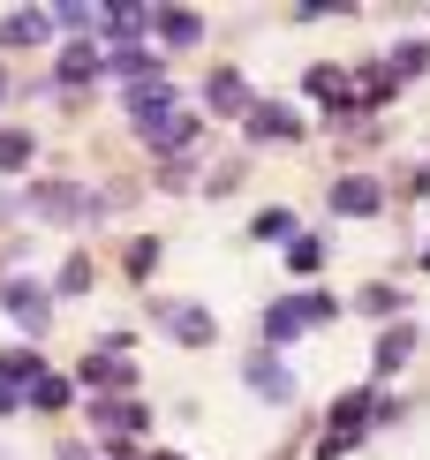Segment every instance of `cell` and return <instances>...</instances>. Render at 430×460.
<instances>
[{
  "mask_svg": "<svg viewBox=\"0 0 430 460\" xmlns=\"http://www.w3.org/2000/svg\"><path fill=\"white\" fill-rule=\"evenodd\" d=\"M242 385H249V393H264L272 408H295V370H287V362L272 355V348L242 362Z\"/></svg>",
  "mask_w": 430,
  "mask_h": 460,
  "instance_id": "obj_1",
  "label": "cell"
},
{
  "mask_svg": "<svg viewBox=\"0 0 430 460\" xmlns=\"http://www.w3.org/2000/svg\"><path fill=\"white\" fill-rule=\"evenodd\" d=\"M151 324H159V332H174L182 348H211V332H219L197 302H159V310H151Z\"/></svg>",
  "mask_w": 430,
  "mask_h": 460,
  "instance_id": "obj_2",
  "label": "cell"
},
{
  "mask_svg": "<svg viewBox=\"0 0 430 460\" xmlns=\"http://www.w3.org/2000/svg\"><path fill=\"white\" fill-rule=\"evenodd\" d=\"M0 310H8V317H23V332H46V324H53L46 287H38V279H8V287H0Z\"/></svg>",
  "mask_w": 430,
  "mask_h": 460,
  "instance_id": "obj_3",
  "label": "cell"
},
{
  "mask_svg": "<svg viewBox=\"0 0 430 460\" xmlns=\"http://www.w3.org/2000/svg\"><path fill=\"white\" fill-rule=\"evenodd\" d=\"M91 423H99V438H106V446H129V438L144 430L151 415L136 408V400H99V408H91Z\"/></svg>",
  "mask_w": 430,
  "mask_h": 460,
  "instance_id": "obj_4",
  "label": "cell"
},
{
  "mask_svg": "<svg viewBox=\"0 0 430 460\" xmlns=\"http://www.w3.org/2000/svg\"><path fill=\"white\" fill-rule=\"evenodd\" d=\"M197 113H189V106H174V113H159V121H144V144L151 151H189V144H197Z\"/></svg>",
  "mask_w": 430,
  "mask_h": 460,
  "instance_id": "obj_5",
  "label": "cell"
},
{
  "mask_svg": "<svg viewBox=\"0 0 430 460\" xmlns=\"http://www.w3.org/2000/svg\"><path fill=\"white\" fill-rule=\"evenodd\" d=\"M249 137L257 144H287V137H302V113L280 106V99H264V106H249Z\"/></svg>",
  "mask_w": 430,
  "mask_h": 460,
  "instance_id": "obj_6",
  "label": "cell"
},
{
  "mask_svg": "<svg viewBox=\"0 0 430 460\" xmlns=\"http://www.w3.org/2000/svg\"><path fill=\"white\" fill-rule=\"evenodd\" d=\"M121 106H129V121L144 128V121H159V113H174V106H182V91H174L166 75H159V84H136V91H121Z\"/></svg>",
  "mask_w": 430,
  "mask_h": 460,
  "instance_id": "obj_7",
  "label": "cell"
},
{
  "mask_svg": "<svg viewBox=\"0 0 430 460\" xmlns=\"http://www.w3.org/2000/svg\"><path fill=\"white\" fill-rule=\"evenodd\" d=\"M106 75H121L129 91L136 84H159V53H151V46H113L106 53Z\"/></svg>",
  "mask_w": 430,
  "mask_h": 460,
  "instance_id": "obj_8",
  "label": "cell"
},
{
  "mask_svg": "<svg viewBox=\"0 0 430 460\" xmlns=\"http://www.w3.org/2000/svg\"><path fill=\"white\" fill-rule=\"evenodd\" d=\"M332 212L370 219V212H378V181H370V174H340V181H332Z\"/></svg>",
  "mask_w": 430,
  "mask_h": 460,
  "instance_id": "obj_9",
  "label": "cell"
},
{
  "mask_svg": "<svg viewBox=\"0 0 430 460\" xmlns=\"http://www.w3.org/2000/svg\"><path fill=\"white\" fill-rule=\"evenodd\" d=\"M204 106L234 121V113H249V84H242L234 68H211V84H204Z\"/></svg>",
  "mask_w": 430,
  "mask_h": 460,
  "instance_id": "obj_10",
  "label": "cell"
},
{
  "mask_svg": "<svg viewBox=\"0 0 430 460\" xmlns=\"http://www.w3.org/2000/svg\"><path fill=\"white\" fill-rule=\"evenodd\" d=\"M309 332V302L295 295V302H280V310H264V340L272 348H287V340H302Z\"/></svg>",
  "mask_w": 430,
  "mask_h": 460,
  "instance_id": "obj_11",
  "label": "cell"
},
{
  "mask_svg": "<svg viewBox=\"0 0 430 460\" xmlns=\"http://www.w3.org/2000/svg\"><path fill=\"white\" fill-rule=\"evenodd\" d=\"M99 68H106V53L84 46V38H76V46H61V61H53V75H61V84H91Z\"/></svg>",
  "mask_w": 430,
  "mask_h": 460,
  "instance_id": "obj_12",
  "label": "cell"
},
{
  "mask_svg": "<svg viewBox=\"0 0 430 460\" xmlns=\"http://www.w3.org/2000/svg\"><path fill=\"white\" fill-rule=\"evenodd\" d=\"M76 377H84V385H121V393H129V385H136V362H113V355L99 348V355H84V370H76Z\"/></svg>",
  "mask_w": 430,
  "mask_h": 460,
  "instance_id": "obj_13",
  "label": "cell"
},
{
  "mask_svg": "<svg viewBox=\"0 0 430 460\" xmlns=\"http://www.w3.org/2000/svg\"><path fill=\"white\" fill-rule=\"evenodd\" d=\"M408 355H416V324H385V340H378V377H393Z\"/></svg>",
  "mask_w": 430,
  "mask_h": 460,
  "instance_id": "obj_14",
  "label": "cell"
},
{
  "mask_svg": "<svg viewBox=\"0 0 430 460\" xmlns=\"http://www.w3.org/2000/svg\"><path fill=\"white\" fill-rule=\"evenodd\" d=\"M151 23H159L166 46H197V38H204V15H189V8H159Z\"/></svg>",
  "mask_w": 430,
  "mask_h": 460,
  "instance_id": "obj_15",
  "label": "cell"
},
{
  "mask_svg": "<svg viewBox=\"0 0 430 460\" xmlns=\"http://www.w3.org/2000/svg\"><path fill=\"white\" fill-rule=\"evenodd\" d=\"M53 31V15H38V8H23V15H8L0 23V46H38V38Z\"/></svg>",
  "mask_w": 430,
  "mask_h": 460,
  "instance_id": "obj_16",
  "label": "cell"
},
{
  "mask_svg": "<svg viewBox=\"0 0 430 460\" xmlns=\"http://www.w3.org/2000/svg\"><path fill=\"white\" fill-rule=\"evenodd\" d=\"M0 385H38V355L31 348H0Z\"/></svg>",
  "mask_w": 430,
  "mask_h": 460,
  "instance_id": "obj_17",
  "label": "cell"
},
{
  "mask_svg": "<svg viewBox=\"0 0 430 460\" xmlns=\"http://www.w3.org/2000/svg\"><path fill=\"white\" fill-rule=\"evenodd\" d=\"M31 166V128H0V174Z\"/></svg>",
  "mask_w": 430,
  "mask_h": 460,
  "instance_id": "obj_18",
  "label": "cell"
},
{
  "mask_svg": "<svg viewBox=\"0 0 430 460\" xmlns=\"http://www.w3.org/2000/svg\"><path fill=\"white\" fill-rule=\"evenodd\" d=\"M318 264H325V242H318V234H295V242H287V272H318Z\"/></svg>",
  "mask_w": 430,
  "mask_h": 460,
  "instance_id": "obj_19",
  "label": "cell"
},
{
  "mask_svg": "<svg viewBox=\"0 0 430 460\" xmlns=\"http://www.w3.org/2000/svg\"><path fill=\"white\" fill-rule=\"evenodd\" d=\"M68 393H76L68 377H38V385H31V408H46V415H61V408H68Z\"/></svg>",
  "mask_w": 430,
  "mask_h": 460,
  "instance_id": "obj_20",
  "label": "cell"
},
{
  "mask_svg": "<svg viewBox=\"0 0 430 460\" xmlns=\"http://www.w3.org/2000/svg\"><path fill=\"white\" fill-rule=\"evenodd\" d=\"M302 91H309V99H340V91H347V68H309Z\"/></svg>",
  "mask_w": 430,
  "mask_h": 460,
  "instance_id": "obj_21",
  "label": "cell"
},
{
  "mask_svg": "<svg viewBox=\"0 0 430 460\" xmlns=\"http://www.w3.org/2000/svg\"><path fill=\"white\" fill-rule=\"evenodd\" d=\"M355 310H363V317H393V310H400V295H393V287H363Z\"/></svg>",
  "mask_w": 430,
  "mask_h": 460,
  "instance_id": "obj_22",
  "label": "cell"
},
{
  "mask_svg": "<svg viewBox=\"0 0 430 460\" xmlns=\"http://www.w3.org/2000/svg\"><path fill=\"white\" fill-rule=\"evenodd\" d=\"M249 234H257V242H280V234H295V212H257V219H249Z\"/></svg>",
  "mask_w": 430,
  "mask_h": 460,
  "instance_id": "obj_23",
  "label": "cell"
},
{
  "mask_svg": "<svg viewBox=\"0 0 430 460\" xmlns=\"http://www.w3.org/2000/svg\"><path fill=\"white\" fill-rule=\"evenodd\" d=\"M99 23H106V38H129V31H144V8H106Z\"/></svg>",
  "mask_w": 430,
  "mask_h": 460,
  "instance_id": "obj_24",
  "label": "cell"
},
{
  "mask_svg": "<svg viewBox=\"0 0 430 460\" xmlns=\"http://www.w3.org/2000/svg\"><path fill=\"white\" fill-rule=\"evenodd\" d=\"M430 68V46H393V75H423Z\"/></svg>",
  "mask_w": 430,
  "mask_h": 460,
  "instance_id": "obj_25",
  "label": "cell"
},
{
  "mask_svg": "<svg viewBox=\"0 0 430 460\" xmlns=\"http://www.w3.org/2000/svg\"><path fill=\"white\" fill-rule=\"evenodd\" d=\"M302 302H309V324H332V317H340V295H325V287H309Z\"/></svg>",
  "mask_w": 430,
  "mask_h": 460,
  "instance_id": "obj_26",
  "label": "cell"
},
{
  "mask_svg": "<svg viewBox=\"0 0 430 460\" xmlns=\"http://www.w3.org/2000/svg\"><path fill=\"white\" fill-rule=\"evenodd\" d=\"M151 264H159V242L136 234V242H129V272H151Z\"/></svg>",
  "mask_w": 430,
  "mask_h": 460,
  "instance_id": "obj_27",
  "label": "cell"
},
{
  "mask_svg": "<svg viewBox=\"0 0 430 460\" xmlns=\"http://www.w3.org/2000/svg\"><path fill=\"white\" fill-rule=\"evenodd\" d=\"M84 287H91V264L68 257V264H61V295H84Z\"/></svg>",
  "mask_w": 430,
  "mask_h": 460,
  "instance_id": "obj_28",
  "label": "cell"
},
{
  "mask_svg": "<svg viewBox=\"0 0 430 460\" xmlns=\"http://www.w3.org/2000/svg\"><path fill=\"white\" fill-rule=\"evenodd\" d=\"M53 23H61V31H84V23H91V8H76V0H61V8H53Z\"/></svg>",
  "mask_w": 430,
  "mask_h": 460,
  "instance_id": "obj_29",
  "label": "cell"
},
{
  "mask_svg": "<svg viewBox=\"0 0 430 460\" xmlns=\"http://www.w3.org/2000/svg\"><path fill=\"white\" fill-rule=\"evenodd\" d=\"M15 408H23V393H15V385H0V415H15Z\"/></svg>",
  "mask_w": 430,
  "mask_h": 460,
  "instance_id": "obj_30",
  "label": "cell"
},
{
  "mask_svg": "<svg viewBox=\"0 0 430 460\" xmlns=\"http://www.w3.org/2000/svg\"><path fill=\"white\" fill-rule=\"evenodd\" d=\"M61 460H91V453H84V446H61Z\"/></svg>",
  "mask_w": 430,
  "mask_h": 460,
  "instance_id": "obj_31",
  "label": "cell"
},
{
  "mask_svg": "<svg viewBox=\"0 0 430 460\" xmlns=\"http://www.w3.org/2000/svg\"><path fill=\"white\" fill-rule=\"evenodd\" d=\"M0 91H8V75H0Z\"/></svg>",
  "mask_w": 430,
  "mask_h": 460,
  "instance_id": "obj_32",
  "label": "cell"
},
{
  "mask_svg": "<svg viewBox=\"0 0 430 460\" xmlns=\"http://www.w3.org/2000/svg\"><path fill=\"white\" fill-rule=\"evenodd\" d=\"M423 264H430V249H423Z\"/></svg>",
  "mask_w": 430,
  "mask_h": 460,
  "instance_id": "obj_33",
  "label": "cell"
},
{
  "mask_svg": "<svg viewBox=\"0 0 430 460\" xmlns=\"http://www.w3.org/2000/svg\"><path fill=\"white\" fill-rule=\"evenodd\" d=\"M159 460H174V453H159Z\"/></svg>",
  "mask_w": 430,
  "mask_h": 460,
  "instance_id": "obj_34",
  "label": "cell"
},
{
  "mask_svg": "<svg viewBox=\"0 0 430 460\" xmlns=\"http://www.w3.org/2000/svg\"><path fill=\"white\" fill-rule=\"evenodd\" d=\"M0 460H8V453H0Z\"/></svg>",
  "mask_w": 430,
  "mask_h": 460,
  "instance_id": "obj_35",
  "label": "cell"
}]
</instances>
